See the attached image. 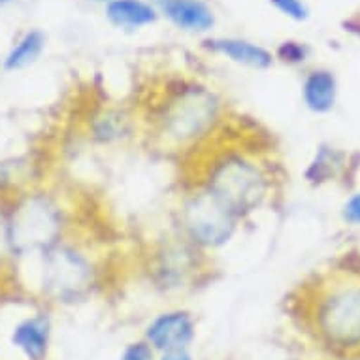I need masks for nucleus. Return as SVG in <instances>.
I'll use <instances>...</instances> for the list:
<instances>
[{
  "label": "nucleus",
  "mask_w": 360,
  "mask_h": 360,
  "mask_svg": "<svg viewBox=\"0 0 360 360\" xmlns=\"http://www.w3.org/2000/svg\"><path fill=\"white\" fill-rule=\"evenodd\" d=\"M231 121V119H229ZM226 127L206 148L184 160H193L187 168L189 181L217 198L242 223L272 204L276 177L272 165L248 134H226Z\"/></svg>",
  "instance_id": "obj_1"
},
{
  "label": "nucleus",
  "mask_w": 360,
  "mask_h": 360,
  "mask_svg": "<svg viewBox=\"0 0 360 360\" xmlns=\"http://www.w3.org/2000/svg\"><path fill=\"white\" fill-rule=\"evenodd\" d=\"M138 117L155 151L184 160L212 143L231 113L217 89L191 77H176L159 89Z\"/></svg>",
  "instance_id": "obj_2"
},
{
  "label": "nucleus",
  "mask_w": 360,
  "mask_h": 360,
  "mask_svg": "<svg viewBox=\"0 0 360 360\" xmlns=\"http://www.w3.org/2000/svg\"><path fill=\"white\" fill-rule=\"evenodd\" d=\"M40 285L57 306H79L102 289L104 266L83 238L66 236L40 255Z\"/></svg>",
  "instance_id": "obj_3"
},
{
  "label": "nucleus",
  "mask_w": 360,
  "mask_h": 360,
  "mask_svg": "<svg viewBox=\"0 0 360 360\" xmlns=\"http://www.w3.org/2000/svg\"><path fill=\"white\" fill-rule=\"evenodd\" d=\"M212 255L184 238L174 229L157 238L146 253V274L151 287L162 295H185L212 278Z\"/></svg>",
  "instance_id": "obj_4"
},
{
  "label": "nucleus",
  "mask_w": 360,
  "mask_h": 360,
  "mask_svg": "<svg viewBox=\"0 0 360 360\" xmlns=\"http://www.w3.org/2000/svg\"><path fill=\"white\" fill-rule=\"evenodd\" d=\"M66 236H70V213L51 193L23 196L8 217L6 242L21 257H40Z\"/></svg>",
  "instance_id": "obj_5"
},
{
  "label": "nucleus",
  "mask_w": 360,
  "mask_h": 360,
  "mask_svg": "<svg viewBox=\"0 0 360 360\" xmlns=\"http://www.w3.org/2000/svg\"><path fill=\"white\" fill-rule=\"evenodd\" d=\"M243 223L198 185H184L174 210V229L204 253L231 245Z\"/></svg>",
  "instance_id": "obj_6"
},
{
  "label": "nucleus",
  "mask_w": 360,
  "mask_h": 360,
  "mask_svg": "<svg viewBox=\"0 0 360 360\" xmlns=\"http://www.w3.org/2000/svg\"><path fill=\"white\" fill-rule=\"evenodd\" d=\"M315 326L330 347H360V281L347 279L326 287L315 304Z\"/></svg>",
  "instance_id": "obj_7"
},
{
  "label": "nucleus",
  "mask_w": 360,
  "mask_h": 360,
  "mask_svg": "<svg viewBox=\"0 0 360 360\" xmlns=\"http://www.w3.org/2000/svg\"><path fill=\"white\" fill-rule=\"evenodd\" d=\"M140 129L138 110L124 104H101L85 121V136L98 148L123 146L136 136Z\"/></svg>",
  "instance_id": "obj_8"
},
{
  "label": "nucleus",
  "mask_w": 360,
  "mask_h": 360,
  "mask_svg": "<svg viewBox=\"0 0 360 360\" xmlns=\"http://www.w3.org/2000/svg\"><path fill=\"white\" fill-rule=\"evenodd\" d=\"M198 321L187 307H168L155 313L143 326L142 338L157 351L191 349L196 340Z\"/></svg>",
  "instance_id": "obj_9"
},
{
  "label": "nucleus",
  "mask_w": 360,
  "mask_h": 360,
  "mask_svg": "<svg viewBox=\"0 0 360 360\" xmlns=\"http://www.w3.org/2000/svg\"><path fill=\"white\" fill-rule=\"evenodd\" d=\"M202 49L207 53L223 57L232 65L255 72L268 70L276 63L274 51L240 36H210L202 40Z\"/></svg>",
  "instance_id": "obj_10"
},
{
  "label": "nucleus",
  "mask_w": 360,
  "mask_h": 360,
  "mask_svg": "<svg viewBox=\"0 0 360 360\" xmlns=\"http://www.w3.org/2000/svg\"><path fill=\"white\" fill-rule=\"evenodd\" d=\"M160 18L189 34H207L217 25V13L207 0H149Z\"/></svg>",
  "instance_id": "obj_11"
},
{
  "label": "nucleus",
  "mask_w": 360,
  "mask_h": 360,
  "mask_svg": "<svg viewBox=\"0 0 360 360\" xmlns=\"http://www.w3.org/2000/svg\"><path fill=\"white\" fill-rule=\"evenodd\" d=\"M53 340V321L48 311L27 315L13 325L10 345L21 353L25 360H48Z\"/></svg>",
  "instance_id": "obj_12"
},
{
  "label": "nucleus",
  "mask_w": 360,
  "mask_h": 360,
  "mask_svg": "<svg viewBox=\"0 0 360 360\" xmlns=\"http://www.w3.org/2000/svg\"><path fill=\"white\" fill-rule=\"evenodd\" d=\"M338 77L328 68H313L304 76L300 95L307 112L315 115L330 113L338 104Z\"/></svg>",
  "instance_id": "obj_13"
},
{
  "label": "nucleus",
  "mask_w": 360,
  "mask_h": 360,
  "mask_svg": "<svg viewBox=\"0 0 360 360\" xmlns=\"http://www.w3.org/2000/svg\"><path fill=\"white\" fill-rule=\"evenodd\" d=\"M106 21L124 32H136L159 21V12L149 0H112L104 8Z\"/></svg>",
  "instance_id": "obj_14"
},
{
  "label": "nucleus",
  "mask_w": 360,
  "mask_h": 360,
  "mask_svg": "<svg viewBox=\"0 0 360 360\" xmlns=\"http://www.w3.org/2000/svg\"><path fill=\"white\" fill-rule=\"evenodd\" d=\"M349 157L340 148H334L330 143H321L311 160L307 162L304 170V179L311 187H323V185L336 181L347 168Z\"/></svg>",
  "instance_id": "obj_15"
},
{
  "label": "nucleus",
  "mask_w": 360,
  "mask_h": 360,
  "mask_svg": "<svg viewBox=\"0 0 360 360\" xmlns=\"http://www.w3.org/2000/svg\"><path fill=\"white\" fill-rule=\"evenodd\" d=\"M48 46V36L40 29L27 30L15 44H13L0 66L4 72H19L29 68L40 60Z\"/></svg>",
  "instance_id": "obj_16"
},
{
  "label": "nucleus",
  "mask_w": 360,
  "mask_h": 360,
  "mask_svg": "<svg viewBox=\"0 0 360 360\" xmlns=\"http://www.w3.org/2000/svg\"><path fill=\"white\" fill-rule=\"evenodd\" d=\"M311 49L300 40H283L274 51V59L287 66H300L309 59Z\"/></svg>",
  "instance_id": "obj_17"
},
{
  "label": "nucleus",
  "mask_w": 360,
  "mask_h": 360,
  "mask_svg": "<svg viewBox=\"0 0 360 360\" xmlns=\"http://www.w3.org/2000/svg\"><path fill=\"white\" fill-rule=\"evenodd\" d=\"M159 353L143 338L124 343L117 360H157Z\"/></svg>",
  "instance_id": "obj_18"
},
{
  "label": "nucleus",
  "mask_w": 360,
  "mask_h": 360,
  "mask_svg": "<svg viewBox=\"0 0 360 360\" xmlns=\"http://www.w3.org/2000/svg\"><path fill=\"white\" fill-rule=\"evenodd\" d=\"M281 15L292 19V21H306L309 18V8L304 0H268Z\"/></svg>",
  "instance_id": "obj_19"
},
{
  "label": "nucleus",
  "mask_w": 360,
  "mask_h": 360,
  "mask_svg": "<svg viewBox=\"0 0 360 360\" xmlns=\"http://www.w3.org/2000/svg\"><path fill=\"white\" fill-rule=\"evenodd\" d=\"M343 223L349 226H360V191L353 193L342 206Z\"/></svg>",
  "instance_id": "obj_20"
},
{
  "label": "nucleus",
  "mask_w": 360,
  "mask_h": 360,
  "mask_svg": "<svg viewBox=\"0 0 360 360\" xmlns=\"http://www.w3.org/2000/svg\"><path fill=\"white\" fill-rule=\"evenodd\" d=\"M157 360H195V354L191 349H174V351L159 353Z\"/></svg>",
  "instance_id": "obj_21"
},
{
  "label": "nucleus",
  "mask_w": 360,
  "mask_h": 360,
  "mask_svg": "<svg viewBox=\"0 0 360 360\" xmlns=\"http://www.w3.org/2000/svg\"><path fill=\"white\" fill-rule=\"evenodd\" d=\"M343 27H345V30H349V32H353V34L360 36V18L349 19V21H345V23H343Z\"/></svg>",
  "instance_id": "obj_22"
},
{
  "label": "nucleus",
  "mask_w": 360,
  "mask_h": 360,
  "mask_svg": "<svg viewBox=\"0 0 360 360\" xmlns=\"http://www.w3.org/2000/svg\"><path fill=\"white\" fill-rule=\"evenodd\" d=\"M91 2H95V4H104V6H106L108 2H112V0H91Z\"/></svg>",
  "instance_id": "obj_23"
},
{
  "label": "nucleus",
  "mask_w": 360,
  "mask_h": 360,
  "mask_svg": "<svg viewBox=\"0 0 360 360\" xmlns=\"http://www.w3.org/2000/svg\"><path fill=\"white\" fill-rule=\"evenodd\" d=\"M13 0H0V6H8V4H12Z\"/></svg>",
  "instance_id": "obj_24"
},
{
  "label": "nucleus",
  "mask_w": 360,
  "mask_h": 360,
  "mask_svg": "<svg viewBox=\"0 0 360 360\" xmlns=\"http://www.w3.org/2000/svg\"><path fill=\"white\" fill-rule=\"evenodd\" d=\"M0 68H2V66H0Z\"/></svg>",
  "instance_id": "obj_25"
}]
</instances>
